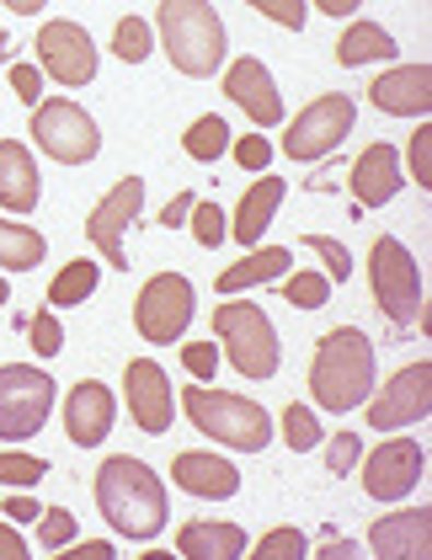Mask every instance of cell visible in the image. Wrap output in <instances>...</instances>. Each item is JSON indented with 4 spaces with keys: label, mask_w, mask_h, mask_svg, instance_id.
<instances>
[{
    "label": "cell",
    "mask_w": 432,
    "mask_h": 560,
    "mask_svg": "<svg viewBox=\"0 0 432 560\" xmlns=\"http://www.w3.org/2000/svg\"><path fill=\"white\" fill-rule=\"evenodd\" d=\"M0 560H27V539L11 523H0Z\"/></svg>",
    "instance_id": "obj_45"
},
{
    "label": "cell",
    "mask_w": 432,
    "mask_h": 560,
    "mask_svg": "<svg viewBox=\"0 0 432 560\" xmlns=\"http://www.w3.org/2000/svg\"><path fill=\"white\" fill-rule=\"evenodd\" d=\"M182 144H187V155H192V161L214 166L219 155L230 150V129H224V118H214V113H203V118H192V129L182 133Z\"/></svg>",
    "instance_id": "obj_29"
},
{
    "label": "cell",
    "mask_w": 432,
    "mask_h": 560,
    "mask_svg": "<svg viewBox=\"0 0 432 560\" xmlns=\"http://www.w3.org/2000/svg\"><path fill=\"white\" fill-rule=\"evenodd\" d=\"M11 91H16L27 107H38V102H44V75H38V65H11Z\"/></svg>",
    "instance_id": "obj_44"
},
{
    "label": "cell",
    "mask_w": 432,
    "mask_h": 560,
    "mask_svg": "<svg viewBox=\"0 0 432 560\" xmlns=\"http://www.w3.org/2000/svg\"><path fill=\"white\" fill-rule=\"evenodd\" d=\"M406 161H411V182H422V192H428L432 187V129H428V118H422V129L411 133Z\"/></svg>",
    "instance_id": "obj_37"
},
{
    "label": "cell",
    "mask_w": 432,
    "mask_h": 560,
    "mask_svg": "<svg viewBox=\"0 0 432 560\" xmlns=\"http://www.w3.org/2000/svg\"><path fill=\"white\" fill-rule=\"evenodd\" d=\"M214 337L224 347V358L235 363V374H246V380H272L278 363H283L278 331H272V320H267L261 304H219Z\"/></svg>",
    "instance_id": "obj_5"
},
{
    "label": "cell",
    "mask_w": 432,
    "mask_h": 560,
    "mask_svg": "<svg viewBox=\"0 0 432 560\" xmlns=\"http://www.w3.org/2000/svg\"><path fill=\"white\" fill-rule=\"evenodd\" d=\"M0 65H11V38L0 33Z\"/></svg>",
    "instance_id": "obj_52"
},
{
    "label": "cell",
    "mask_w": 432,
    "mask_h": 560,
    "mask_svg": "<svg viewBox=\"0 0 432 560\" xmlns=\"http://www.w3.org/2000/svg\"><path fill=\"white\" fill-rule=\"evenodd\" d=\"M124 400H129V417L139 422V432H150V438L172 432L176 389L155 358H133L129 363V374H124Z\"/></svg>",
    "instance_id": "obj_15"
},
{
    "label": "cell",
    "mask_w": 432,
    "mask_h": 560,
    "mask_svg": "<svg viewBox=\"0 0 432 560\" xmlns=\"http://www.w3.org/2000/svg\"><path fill=\"white\" fill-rule=\"evenodd\" d=\"M369 406V428L374 432H395V428H411V422H428L432 411V363H411V369H400L385 389H380V400H363Z\"/></svg>",
    "instance_id": "obj_13"
},
{
    "label": "cell",
    "mask_w": 432,
    "mask_h": 560,
    "mask_svg": "<svg viewBox=\"0 0 432 560\" xmlns=\"http://www.w3.org/2000/svg\"><path fill=\"white\" fill-rule=\"evenodd\" d=\"M400 48H395V38H389L380 22H352L342 33V44H337V65H347V70H358V65H374V59H395Z\"/></svg>",
    "instance_id": "obj_26"
},
{
    "label": "cell",
    "mask_w": 432,
    "mask_h": 560,
    "mask_svg": "<svg viewBox=\"0 0 432 560\" xmlns=\"http://www.w3.org/2000/svg\"><path fill=\"white\" fill-rule=\"evenodd\" d=\"M172 480L192 497H209V502H230L241 491V470L219 454H203V448H187L172 459Z\"/></svg>",
    "instance_id": "obj_20"
},
{
    "label": "cell",
    "mask_w": 432,
    "mask_h": 560,
    "mask_svg": "<svg viewBox=\"0 0 432 560\" xmlns=\"http://www.w3.org/2000/svg\"><path fill=\"white\" fill-rule=\"evenodd\" d=\"M406 187V172H400V150L395 144H369L363 155H358V166H352V198L363 203V209H380L389 203L395 192Z\"/></svg>",
    "instance_id": "obj_21"
},
{
    "label": "cell",
    "mask_w": 432,
    "mask_h": 560,
    "mask_svg": "<svg viewBox=\"0 0 432 560\" xmlns=\"http://www.w3.org/2000/svg\"><path fill=\"white\" fill-rule=\"evenodd\" d=\"M38 517H44V523H38V545H44V550H65V545L75 539V528H81V523L70 517V508H48V513H38Z\"/></svg>",
    "instance_id": "obj_34"
},
{
    "label": "cell",
    "mask_w": 432,
    "mask_h": 560,
    "mask_svg": "<svg viewBox=\"0 0 432 560\" xmlns=\"http://www.w3.org/2000/svg\"><path fill=\"white\" fill-rule=\"evenodd\" d=\"M369 102L389 113V118H428L432 113V70L428 59L422 65H400V70H385L374 86H369Z\"/></svg>",
    "instance_id": "obj_17"
},
{
    "label": "cell",
    "mask_w": 432,
    "mask_h": 560,
    "mask_svg": "<svg viewBox=\"0 0 432 560\" xmlns=\"http://www.w3.org/2000/svg\"><path fill=\"white\" fill-rule=\"evenodd\" d=\"M33 48H38V65L59 86H86L96 75V44L81 22H44Z\"/></svg>",
    "instance_id": "obj_14"
},
{
    "label": "cell",
    "mask_w": 432,
    "mask_h": 560,
    "mask_svg": "<svg viewBox=\"0 0 432 560\" xmlns=\"http://www.w3.org/2000/svg\"><path fill=\"white\" fill-rule=\"evenodd\" d=\"M5 517H11V523H38V502H33V497H11V502H5Z\"/></svg>",
    "instance_id": "obj_47"
},
{
    "label": "cell",
    "mask_w": 432,
    "mask_h": 560,
    "mask_svg": "<svg viewBox=\"0 0 432 560\" xmlns=\"http://www.w3.org/2000/svg\"><path fill=\"white\" fill-rule=\"evenodd\" d=\"M96 508L102 517L124 534V539H155L166 528V480L150 470L144 459L133 454H113L102 470H96Z\"/></svg>",
    "instance_id": "obj_1"
},
{
    "label": "cell",
    "mask_w": 432,
    "mask_h": 560,
    "mask_svg": "<svg viewBox=\"0 0 432 560\" xmlns=\"http://www.w3.org/2000/svg\"><path fill=\"white\" fill-rule=\"evenodd\" d=\"M428 470V454L417 438H389L363 459V491L374 502H406L417 491V480Z\"/></svg>",
    "instance_id": "obj_12"
},
{
    "label": "cell",
    "mask_w": 432,
    "mask_h": 560,
    "mask_svg": "<svg viewBox=\"0 0 432 560\" xmlns=\"http://www.w3.org/2000/svg\"><path fill=\"white\" fill-rule=\"evenodd\" d=\"M155 27H161V44H166V59H172L182 75L192 81H209L219 65H224V22L209 0H161L155 11Z\"/></svg>",
    "instance_id": "obj_3"
},
{
    "label": "cell",
    "mask_w": 432,
    "mask_h": 560,
    "mask_svg": "<svg viewBox=\"0 0 432 560\" xmlns=\"http://www.w3.org/2000/svg\"><path fill=\"white\" fill-rule=\"evenodd\" d=\"M283 443H289L294 454H304V448L320 443V422H315L310 406H289V411H283Z\"/></svg>",
    "instance_id": "obj_32"
},
{
    "label": "cell",
    "mask_w": 432,
    "mask_h": 560,
    "mask_svg": "<svg viewBox=\"0 0 432 560\" xmlns=\"http://www.w3.org/2000/svg\"><path fill=\"white\" fill-rule=\"evenodd\" d=\"M235 161H241L246 172H267V161H272V144H267L261 133H241V139H235Z\"/></svg>",
    "instance_id": "obj_43"
},
{
    "label": "cell",
    "mask_w": 432,
    "mask_h": 560,
    "mask_svg": "<svg viewBox=\"0 0 432 560\" xmlns=\"http://www.w3.org/2000/svg\"><path fill=\"white\" fill-rule=\"evenodd\" d=\"M96 283H102V267H96V261H86V257L65 261V267H59V278L48 283V304H54V310H70V304L91 300V294H96Z\"/></svg>",
    "instance_id": "obj_28"
},
{
    "label": "cell",
    "mask_w": 432,
    "mask_h": 560,
    "mask_svg": "<svg viewBox=\"0 0 432 560\" xmlns=\"http://www.w3.org/2000/svg\"><path fill=\"white\" fill-rule=\"evenodd\" d=\"M246 545H252V539H246V528H235V523L198 517V523H182V528H176V550L187 560H235Z\"/></svg>",
    "instance_id": "obj_23"
},
{
    "label": "cell",
    "mask_w": 432,
    "mask_h": 560,
    "mask_svg": "<svg viewBox=\"0 0 432 560\" xmlns=\"http://www.w3.org/2000/svg\"><path fill=\"white\" fill-rule=\"evenodd\" d=\"M283 300L300 304V310H320L331 300V278L326 272H294V278H283Z\"/></svg>",
    "instance_id": "obj_31"
},
{
    "label": "cell",
    "mask_w": 432,
    "mask_h": 560,
    "mask_svg": "<svg viewBox=\"0 0 432 560\" xmlns=\"http://www.w3.org/2000/svg\"><path fill=\"white\" fill-rule=\"evenodd\" d=\"M192 235H198V246L214 252L219 241L230 235V224H224V214H219L214 203H192Z\"/></svg>",
    "instance_id": "obj_38"
},
{
    "label": "cell",
    "mask_w": 432,
    "mask_h": 560,
    "mask_svg": "<svg viewBox=\"0 0 432 560\" xmlns=\"http://www.w3.org/2000/svg\"><path fill=\"white\" fill-rule=\"evenodd\" d=\"M48 475L44 459H33V454H11V448H0V486H38Z\"/></svg>",
    "instance_id": "obj_33"
},
{
    "label": "cell",
    "mask_w": 432,
    "mask_h": 560,
    "mask_svg": "<svg viewBox=\"0 0 432 560\" xmlns=\"http://www.w3.org/2000/svg\"><path fill=\"white\" fill-rule=\"evenodd\" d=\"M283 176H261V182H252L246 187V198H241V209H235V224H230V235L252 252L261 235H267V224H272V214H278V203H283Z\"/></svg>",
    "instance_id": "obj_24"
},
{
    "label": "cell",
    "mask_w": 432,
    "mask_h": 560,
    "mask_svg": "<svg viewBox=\"0 0 432 560\" xmlns=\"http://www.w3.org/2000/svg\"><path fill=\"white\" fill-rule=\"evenodd\" d=\"M369 550L380 560H428L432 550V513L422 508H411V513H389L374 523V534H369Z\"/></svg>",
    "instance_id": "obj_19"
},
{
    "label": "cell",
    "mask_w": 432,
    "mask_h": 560,
    "mask_svg": "<svg viewBox=\"0 0 432 560\" xmlns=\"http://www.w3.org/2000/svg\"><path fill=\"white\" fill-rule=\"evenodd\" d=\"M294 267V252L289 246H252L246 261H235V267H224L219 272V294H241V289H257V283H272V278H283Z\"/></svg>",
    "instance_id": "obj_25"
},
{
    "label": "cell",
    "mask_w": 432,
    "mask_h": 560,
    "mask_svg": "<svg viewBox=\"0 0 432 560\" xmlns=\"http://www.w3.org/2000/svg\"><path fill=\"white\" fill-rule=\"evenodd\" d=\"M33 139H38L44 155L65 161V166H86L102 150V133L91 124V113L75 107L70 96H48V102L33 107Z\"/></svg>",
    "instance_id": "obj_8"
},
{
    "label": "cell",
    "mask_w": 432,
    "mask_h": 560,
    "mask_svg": "<svg viewBox=\"0 0 432 560\" xmlns=\"http://www.w3.org/2000/svg\"><path fill=\"white\" fill-rule=\"evenodd\" d=\"M246 5H257L267 22H278V27H304V0H246Z\"/></svg>",
    "instance_id": "obj_41"
},
{
    "label": "cell",
    "mask_w": 432,
    "mask_h": 560,
    "mask_svg": "<svg viewBox=\"0 0 432 560\" xmlns=\"http://www.w3.org/2000/svg\"><path fill=\"white\" fill-rule=\"evenodd\" d=\"M48 241L33 224H16V219H0V267L5 272H33L44 261Z\"/></svg>",
    "instance_id": "obj_27"
},
{
    "label": "cell",
    "mask_w": 432,
    "mask_h": 560,
    "mask_svg": "<svg viewBox=\"0 0 432 560\" xmlns=\"http://www.w3.org/2000/svg\"><path fill=\"white\" fill-rule=\"evenodd\" d=\"M257 556L261 560H272V556H304V534L300 528H272V534H261L257 539Z\"/></svg>",
    "instance_id": "obj_40"
},
{
    "label": "cell",
    "mask_w": 432,
    "mask_h": 560,
    "mask_svg": "<svg viewBox=\"0 0 432 560\" xmlns=\"http://www.w3.org/2000/svg\"><path fill=\"white\" fill-rule=\"evenodd\" d=\"M5 300H11V289H5V278H0V304H5Z\"/></svg>",
    "instance_id": "obj_53"
},
{
    "label": "cell",
    "mask_w": 432,
    "mask_h": 560,
    "mask_svg": "<svg viewBox=\"0 0 432 560\" xmlns=\"http://www.w3.org/2000/svg\"><path fill=\"white\" fill-rule=\"evenodd\" d=\"M315 5H320L326 16H352V11H358L363 0H315Z\"/></svg>",
    "instance_id": "obj_50"
},
{
    "label": "cell",
    "mask_w": 432,
    "mask_h": 560,
    "mask_svg": "<svg viewBox=\"0 0 432 560\" xmlns=\"http://www.w3.org/2000/svg\"><path fill=\"white\" fill-rule=\"evenodd\" d=\"M352 118H358V107H352V96H342V91L310 102L300 118L289 124V133H283L289 161H320V155H331L347 133H352Z\"/></svg>",
    "instance_id": "obj_10"
},
{
    "label": "cell",
    "mask_w": 432,
    "mask_h": 560,
    "mask_svg": "<svg viewBox=\"0 0 432 560\" xmlns=\"http://www.w3.org/2000/svg\"><path fill=\"white\" fill-rule=\"evenodd\" d=\"M54 380L33 363H5L0 369V438L22 443L33 432H44L48 411H54Z\"/></svg>",
    "instance_id": "obj_9"
},
{
    "label": "cell",
    "mask_w": 432,
    "mask_h": 560,
    "mask_svg": "<svg viewBox=\"0 0 432 560\" xmlns=\"http://www.w3.org/2000/svg\"><path fill=\"white\" fill-rule=\"evenodd\" d=\"M304 246L326 261V272H331L337 283H347V278H352V257H347L342 241H331V235H304Z\"/></svg>",
    "instance_id": "obj_36"
},
{
    "label": "cell",
    "mask_w": 432,
    "mask_h": 560,
    "mask_svg": "<svg viewBox=\"0 0 432 560\" xmlns=\"http://www.w3.org/2000/svg\"><path fill=\"white\" fill-rule=\"evenodd\" d=\"M0 5H5V11H16V16H38L48 0H0Z\"/></svg>",
    "instance_id": "obj_51"
},
{
    "label": "cell",
    "mask_w": 432,
    "mask_h": 560,
    "mask_svg": "<svg viewBox=\"0 0 432 560\" xmlns=\"http://www.w3.org/2000/svg\"><path fill=\"white\" fill-rule=\"evenodd\" d=\"M113 417H118V400L102 380H81L65 400V432H70L75 448H96L113 432Z\"/></svg>",
    "instance_id": "obj_18"
},
{
    "label": "cell",
    "mask_w": 432,
    "mask_h": 560,
    "mask_svg": "<svg viewBox=\"0 0 432 560\" xmlns=\"http://www.w3.org/2000/svg\"><path fill=\"white\" fill-rule=\"evenodd\" d=\"M369 283H374V304L385 310L389 326H417L428 320V300H422V267L411 261V252L395 241V235H380L374 252H369Z\"/></svg>",
    "instance_id": "obj_6"
},
{
    "label": "cell",
    "mask_w": 432,
    "mask_h": 560,
    "mask_svg": "<svg viewBox=\"0 0 432 560\" xmlns=\"http://www.w3.org/2000/svg\"><path fill=\"white\" fill-rule=\"evenodd\" d=\"M320 556H326V560H358V545H352V539H331Z\"/></svg>",
    "instance_id": "obj_49"
},
{
    "label": "cell",
    "mask_w": 432,
    "mask_h": 560,
    "mask_svg": "<svg viewBox=\"0 0 432 560\" xmlns=\"http://www.w3.org/2000/svg\"><path fill=\"white\" fill-rule=\"evenodd\" d=\"M182 363H187V374L192 380H214V369H219V347H209V342H187L182 347Z\"/></svg>",
    "instance_id": "obj_42"
},
{
    "label": "cell",
    "mask_w": 432,
    "mask_h": 560,
    "mask_svg": "<svg viewBox=\"0 0 432 560\" xmlns=\"http://www.w3.org/2000/svg\"><path fill=\"white\" fill-rule=\"evenodd\" d=\"M150 48H155L150 22H144V16H124V22H118V33H113V54H118L124 65H144V59H150Z\"/></svg>",
    "instance_id": "obj_30"
},
{
    "label": "cell",
    "mask_w": 432,
    "mask_h": 560,
    "mask_svg": "<svg viewBox=\"0 0 432 560\" xmlns=\"http://www.w3.org/2000/svg\"><path fill=\"white\" fill-rule=\"evenodd\" d=\"M224 96H230L257 129H278V124H283V96L272 86V70H267L261 59H252V54L224 70Z\"/></svg>",
    "instance_id": "obj_16"
},
{
    "label": "cell",
    "mask_w": 432,
    "mask_h": 560,
    "mask_svg": "<svg viewBox=\"0 0 432 560\" xmlns=\"http://www.w3.org/2000/svg\"><path fill=\"white\" fill-rule=\"evenodd\" d=\"M38 192H44V176H38L33 150L22 139H0V209L33 214L38 209Z\"/></svg>",
    "instance_id": "obj_22"
},
{
    "label": "cell",
    "mask_w": 432,
    "mask_h": 560,
    "mask_svg": "<svg viewBox=\"0 0 432 560\" xmlns=\"http://www.w3.org/2000/svg\"><path fill=\"white\" fill-rule=\"evenodd\" d=\"M192 203H198L192 192H176L172 203H166V214H161V224H182V214H192Z\"/></svg>",
    "instance_id": "obj_48"
},
{
    "label": "cell",
    "mask_w": 432,
    "mask_h": 560,
    "mask_svg": "<svg viewBox=\"0 0 432 560\" xmlns=\"http://www.w3.org/2000/svg\"><path fill=\"white\" fill-rule=\"evenodd\" d=\"M310 395L320 411H337V417L358 411L374 395V342L358 326H337L320 337L310 363Z\"/></svg>",
    "instance_id": "obj_2"
},
{
    "label": "cell",
    "mask_w": 432,
    "mask_h": 560,
    "mask_svg": "<svg viewBox=\"0 0 432 560\" xmlns=\"http://www.w3.org/2000/svg\"><path fill=\"white\" fill-rule=\"evenodd\" d=\"M27 337H33V352H38V358L65 352V326H59V315H54V310H38V315H33Z\"/></svg>",
    "instance_id": "obj_35"
},
{
    "label": "cell",
    "mask_w": 432,
    "mask_h": 560,
    "mask_svg": "<svg viewBox=\"0 0 432 560\" xmlns=\"http://www.w3.org/2000/svg\"><path fill=\"white\" fill-rule=\"evenodd\" d=\"M182 406H187L192 428L209 432V438L224 443V448L261 454V448L272 443V417L261 411L257 400H246V395H230V389H214V385L198 380L192 389H182Z\"/></svg>",
    "instance_id": "obj_4"
},
{
    "label": "cell",
    "mask_w": 432,
    "mask_h": 560,
    "mask_svg": "<svg viewBox=\"0 0 432 560\" xmlns=\"http://www.w3.org/2000/svg\"><path fill=\"white\" fill-rule=\"evenodd\" d=\"M65 550H70V545H65ZM113 556H118V550H113L107 539H86V545L70 550V560H113Z\"/></svg>",
    "instance_id": "obj_46"
},
{
    "label": "cell",
    "mask_w": 432,
    "mask_h": 560,
    "mask_svg": "<svg viewBox=\"0 0 432 560\" xmlns=\"http://www.w3.org/2000/svg\"><path fill=\"white\" fill-rule=\"evenodd\" d=\"M363 459V443H358V432H337L331 443H326V470L331 475H347L352 465Z\"/></svg>",
    "instance_id": "obj_39"
},
{
    "label": "cell",
    "mask_w": 432,
    "mask_h": 560,
    "mask_svg": "<svg viewBox=\"0 0 432 560\" xmlns=\"http://www.w3.org/2000/svg\"><path fill=\"white\" fill-rule=\"evenodd\" d=\"M139 209H144V176H124V182L107 187V198L86 214V241L102 252V261L118 267V272L129 267V257H124V230L139 219Z\"/></svg>",
    "instance_id": "obj_11"
},
{
    "label": "cell",
    "mask_w": 432,
    "mask_h": 560,
    "mask_svg": "<svg viewBox=\"0 0 432 560\" xmlns=\"http://www.w3.org/2000/svg\"><path fill=\"white\" fill-rule=\"evenodd\" d=\"M192 315H198V294H192V283L182 272H155L139 289V300H133V326H139L144 342H155V347L182 342L187 326H192Z\"/></svg>",
    "instance_id": "obj_7"
}]
</instances>
